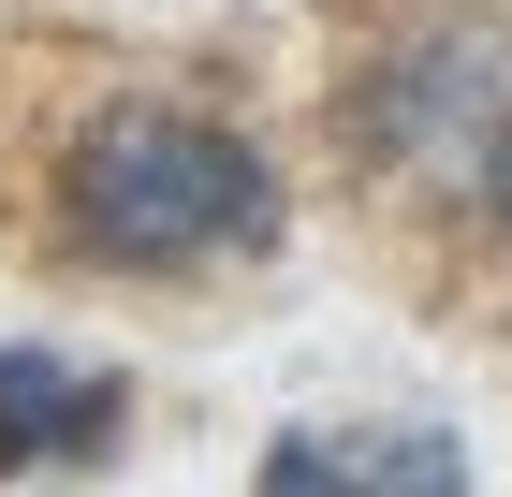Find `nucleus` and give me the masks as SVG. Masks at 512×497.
<instances>
[{
    "mask_svg": "<svg viewBox=\"0 0 512 497\" xmlns=\"http://www.w3.org/2000/svg\"><path fill=\"white\" fill-rule=\"evenodd\" d=\"M483 117H498V59H483V30H454V15H410V30H381L337 74V132H352V161H381V176H425V161L483 147Z\"/></svg>",
    "mask_w": 512,
    "mask_h": 497,
    "instance_id": "f03ea898",
    "label": "nucleus"
},
{
    "mask_svg": "<svg viewBox=\"0 0 512 497\" xmlns=\"http://www.w3.org/2000/svg\"><path fill=\"white\" fill-rule=\"evenodd\" d=\"M469 205H483V234L512 249V103L483 117V147H469Z\"/></svg>",
    "mask_w": 512,
    "mask_h": 497,
    "instance_id": "39448f33",
    "label": "nucleus"
},
{
    "mask_svg": "<svg viewBox=\"0 0 512 497\" xmlns=\"http://www.w3.org/2000/svg\"><path fill=\"white\" fill-rule=\"evenodd\" d=\"M293 191L249 117L176 103V88H132V103H88L44 161V249L74 278H205L278 249Z\"/></svg>",
    "mask_w": 512,
    "mask_h": 497,
    "instance_id": "f257e3e1",
    "label": "nucleus"
},
{
    "mask_svg": "<svg viewBox=\"0 0 512 497\" xmlns=\"http://www.w3.org/2000/svg\"><path fill=\"white\" fill-rule=\"evenodd\" d=\"M439 497L469 483V439H439V424H293V439H264V497Z\"/></svg>",
    "mask_w": 512,
    "mask_h": 497,
    "instance_id": "20e7f679",
    "label": "nucleus"
},
{
    "mask_svg": "<svg viewBox=\"0 0 512 497\" xmlns=\"http://www.w3.org/2000/svg\"><path fill=\"white\" fill-rule=\"evenodd\" d=\"M132 424V381L118 366H74V351H0V483H30V468H103Z\"/></svg>",
    "mask_w": 512,
    "mask_h": 497,
    "instance_id": "7ed1b4c3",
    "label": "nucleus"
}]
</instances>
